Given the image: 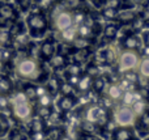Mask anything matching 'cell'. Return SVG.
<instances>
[{"label":"cell","mask_w":149,"mask_h":140,"mask_svg":"<svg viewBox=\"0 0 149 140\" xmlns=\"http://www.w3.org/2000/svg\"><path fill=\"white\" fill-rule=\"evenodd\" d=\"M13 71L18 79L34 84H45V81L50 76L42 60L29 55H22L18 58L15 63Z\"/></svg>","instance_id":"1"},{"label":"cell","mask_w":149,"mask_h":140,"mask_svg":"<svg viewBox=\"0 0 149 140\" xmlns=\"http://www.w3.org/2000/svg\"><path fill=\"white\" fill-rule=\"evenodd\" d=\"M79 115L81 120L89 122L92 125L97 126L100 128L98 132H105L107 126L110 125L111 119H113V114L109 109L102 106L101 104H95V102H90L86 104L80 109Z\"/></svg>","instance_id":"2"},{"label":"cell","mask_w":149,"mask_h":140,"mask_svg":"<svg viewBox=\"0 0 149 140\" xmlns=\"http://www.w3.org/2000/svg\"><path fill=\"white\" fill-rule=\"evenodd\" d=\"M9 111L18 123H28L34 117V104H31L21 89L9 94Z\"/></svg>","instance_id":"3"},{"label":"cell","mask_w":149,"mask_h":140,"mask_svg":"<svg viewBox=\"0 0 149 140\" xmlns=\"http://www.w3.org/2000/svg\"><path fill=\"white\" fill-rule=\"evenodd\" d=\"M25 26L29 36L33 38H42L46 36L50 29V21L45 12L42 10H31L25 20Z\"/></svg>","instance_id":"4"},{"label":"cell","mask_w":149,"mask_h":140,"mask_svg":"<svg viewBox=\"0 0 149 140\" xmlns=\"http://www.w3.org/2000/svg\"><path fill=\"white\" fill-rule=\"evenodd\" d=\"M139 60H140L139 51L123 50L118 55V59H116V71H118V73H124L127 71H136Z\"/></svg>","instance_id":"5"},{"label":"cell","mask_w":149,"mask_h":140,"mask_svg":"<svg viewBox=\"0 0 149 140\" xmlns=\"http://www.w3.org/2000/svg\"><path fill=\"white\" fill-rule=\"evenodd\" d=\"M137 117L130 106H118L113 113V120L115 122L116 126H122V127H134L135 122H136Z\"/></svg>","instance_id":"6"},{"label":"cell","mask_w":149,"mask_h":140,"mask_svg":"<svg viewBox=\"0 0 149 140\" xmlns=\"http://www.w3.org/2000/svg\"><path fill=\"white\" fill-rule=\"evenodd\" d=\"M51 24L56 31H63V30H67V29L72 28V26H74L72 10L67 9V8L56 10V12L52 15Z\"/></svg>","instance_id":"7"},{"label":"cell","mask_w":149,"mask_h":140,"mask_svg":"<svg viewBox=\"0 0 149 140\" xmlns=\"http://www.w3.org/2000/svg\"><path fill=\"white\" fill-rule=\"evenodd\" d=\"M18 20V10L15 5L0 0V29H8Z\"/></svg>","instance_id":"8"},{"label":"cell","mask_w":149,"mask_h":140,"mask_svg":"<svg viewBox=\"0 0 149 140\" xmlns=\"http://www.w3.org/2000/svg\"><path fill=\"white\" fill-rule=\"evenodd\" d=\"M110 140H137L136 131L134 127H122L116 126L111 130Z\"/></svg>","instance_id":"9"},{"label":"cell","mask_w":149,"mask_h":140,"mask_svg":"<svg viewBox=\"0 0 149 140\" xmlns=\"http://www.w3.org/2000/svg\"><path fill=\"white\" fill-rule=\"evenodd\" d=\"M56 52V43L52 38H46L39 46L38 56L42 62H49Z\"/></svg>","instance_id":"10"},{"label":"cell","mask_w":149,"mask_h":140,"mask_svg":"<svg viewBox=\"0 0 149 140\" xmlns=\"http://www.w3.org/2000/svg\"><path fill=\"white\" fill-rule=\"evenodd\" d=\"M123 92L124 91L120 88V85L118 83H109L102 96H105L107 100H110L113 104H119Z\"/></svg>","instance_id":"11"},{"label":"cell","mask_w":149,"mask_h":140,"mask_svg":"<svg viewBox=\"0 0 149 140\" xmlns=\"http://www.w3.org/2000/svg\"><path fill=\"white\" fill-rule=\"evenodd\" d=\"M49 65L54 72H58V71H63L65 68V65L70 63V55L63 54V52H55V55L49 60Z\"/></svg>","instance_id":"12"},{"label":"cell","mask_w":149,"mask_h":140,"mask_svg":"<svg viewBox=\"0 0 149 140\" xmlns=\"http://www.w3.org/2000/svg\"><path fill=\"white\" fill-rule=\"evenodd\" d=\"M77 104H79L77 96H60L59 101H58V107H59L60 113L67 114V113L72 111L77 106Z\"/></svg>","instance_id":"13"},{"label":"cell","mask_w":149,"mask_h":140,"mask_svg":"<svg viewBox=\"0 0 149 140\" xmlns=\"http://www.w3.org/2000/svg\"><path fill=\"white\" fill-rule=\"evenodd\" d=\"M92 83L93 79L90 76H88L86 73L82 72V75L79 77V81L74 85V91H76V96H85L88 94L90 91H92Z\"/></svg>","instance_id":"14"},{"label":"cell","mask_w":149,"mask_h":140,"mask_svg":"<svg viewBox=\"0 0 149 140\" xmlns=\"http://www.w3.org/2000/svg\"><path fill=\"white\" fill-rule=\"evenodd\" d=\"M135 131L139 132L140 136H147L149 135V109L145 110V113L143 115H140L136 119L134 125Z\"/></svg>","instance_id":"15"},{"label":"cell","mask_w":149,"mask_h":140,"mask_svg":"<svg viewBox=\"0 0 149 140\" xmlns=\"http://www.w3.org/2000/svg\"><path fill=\"white\" fill-rule=\"evenodd\" d=\"M137 17V13L135 10H132L131 8L128 9H119L118 13L115 16V21L118 22V25H128L135 21V18Z\"/></svg>","instance_id":"16"},{"label":"cell","mask_w":149,"mask_h":140,"mask_svg":"<svg viewBox=\"0 0 149 140\" xmlns=\"http://www.w3.org/2000/svg\"><path fill=\"white\" fill-rule=\"evenodd\" d=\"M47 122L42 118L34 115L28 122V134H37V132H46L47 130Z\"/></svg>","instance_id":"17"},{"label":"cell","mask_w":149,"mask_h":140,"mask_svg":"<svg viewBox=\"0 0 149 140\" xmlns=\"http://www.w3.org/2000/svg\"><path fill=\"white\" fill-rule=\"evenodd\" d=\"M143 45V39L140 38L137 34H128L127 37H124L123 39V47L124 50H132V51H139L140 47Z\"/></svg>","instance_id":"18"},{"label":"cell","mask_w":149,"mask_h":140,"mask_svg":"<svg viewBox=\"0 0 149 140\" xmlns=\"http://www.w3.org/2000/svg\"><path fill=\"white\" fill-rule=\"evenodd\" d=\"M60 83H62V79H60L56 73H52V75H50L49 77H47V80L45 81V86H46L47 92L55 97L59 93Z\"/></svg>","instance_id":"19"},{"label":"cell","mask_w":149,"mask_h":140,"mask_svg":"<svg viewBox=\"0 0 149 140\" xmlns=\"http://www.w3.org/2000/svg\"><path fill=\"white\" fill-rule=\"evenodd\" d=\"M21 91L25 94V97L31 102V104H36L37 98V84L34 83H29V81H25V83L21 85Z\"/></svg>","instance_id":"20"},{"label":"cell","mask_w":149,"mask_h":140,"mask_svg":"<svg viewBox=\"0 0 149 140\" xmlns=\"http://www.w3.org/2000/svg\"><path fill=\"white\" fill-rule=\"evenodd\" d=\"M110 83V81L107 80V77L103 75H100L97 76V77L93 79V83H92V91L94 92L95 94H98V96H102L103 92H105L106 86H107V84Z\"/></svg>","instance_id":"21"},{"label":"cell","mask_w":149,"mask_h":140,"mask_svg":"<svg viewBox=\"0 0 149 140\" xmlns=\"http://www.w3.org/2000/svg\"><path fill=\"white\" fill-rule=\"evenodd\" d=\"M139 98H141V96H140V93H139L137 89H128V91H124L123 94H122L120 104L123 105V106L131 107V105Z\"/></svg>","instance_id":"22"},{"label":"cell","mask_w":149,"mask_h":140,"mask_svg":"<svg viewBox=\"0 0 149 140\" xmlns=\"http://www.w3.org/2000/svg\"><path fill=\"white\" fill-rule=\"evenodd\" d=\"M90 55H92V51L89 49H82V50H73L71 52V58L72 60L71 62L79 63V64H84V63H88Z\"/></svg>","instance_id":"23"},{"label":"cell","mask_w":149,"mask_h":140,"mask_svg":"<svg viewBox=\"0 0 149 140\" xmlns=\"http://www.w3.org/2000/svg\"><path fill=\"white\" fill-rule=\"evenodd\" d=\"M136 72L139 75L140 80H145L149 81V56H143L140 58L139 64H137Z\"/></svg>","instance_id":"24"},{"label":"cell","mask_w":149,"mask_h":140,"mask_svg":"<svg viewBox=\"0 0 149 140\" xmlns=\"http://www.w3.org/2000/svg\"><path fill=\"white\" fill-rule=\"evenodd\" d=\"M67 135V131L62 126H50L46 130V139L49 140H60Z\"/></svg>","instance_id":"25"},{"label":"cell","mask_w":149,"mask_h":140,"mask_svg":"<svg viewBox=\"0 0 149 140\" xmlns=\"http://www.w3.org/2000/svg\"><path fill=\"white\" fill-rule=\"evenodd\" d=\"M13 91H15V85H13L12 79L8 75L0 73V93L5 94V96H9Z\"/></svg>","instance_id":"26"},{"label":"cell","mask_w":149,"mask_h":140,"mask_svg":"<svg viewBox=\"0 0 149 140\" xmlns=\"http://www.w3.org/2000/svg\"><path fill=\"white\" fill-rule=\"evenodd\" d=\"M76 31H77V37L89 39V41H93V39L95 38V36H97V33L94 31V29L89 28V26L85 25V24H80V25H77Z\"/></svg>","instance_id":"27"},{"label":"cell","mask_w":149,"mask_h":140,"mask_svg":"<svg viewBox=\"0 0 149 140\" xmlns=\"http://www.w3.org/2000/svg\"><path fill=\"white\" fill-rule=\"evenodd\" d=\"M102 54V59H103V63L107 65H113L116 63V59H118V54H116L115 49L113 46H107L105 50L101 51Z\"/></svg>","instance_id":"28"},{"label":"cell","mask_w":149,"mask_h":140,"mask_svg":"<svg viewBox=\"0 0 149 140\" xmlns=\"http://www.w3.org/2000/svg\"><path fill=\"white\" fill-rule=\"evenodd\" d=\"M131 109H132V111L135 113V115H136V117L139 118L140 115L144 114L145 110L149 109V101L141 97V98L136 100V101H135L134 104L131 105Z\"/></svg>","instance_id":"29"},{"label":"cell","mask_w":149,"mask_h":140,"mask_svg":"<svg viewBox=\"0 0 149 140\" xmlns=\"http://www.w3.org/2000/svg\"><path fill=\"white\" fill-rule=\"evenodd\" d=\"M59 38L63 43L65 45H71L74 39L77 38V31H76V26H72V28L67 29V30L59 31Z\"/></svg>","instance_id":"30"},{"label":"cell","mask_w":149,"mask_h":140,"mask_svg":"<svg viewBox=\"0 0 149 140\" xmlns=\"http://www.w3.org/2000/svg\"><path fill=\"white\" fill-rule=\"evenodd\" d=\"M63 72H64V76H81L84 70H82L81 64H79V63L70 62L63 70Z\"/></svg>","instance_id":"31"},{"label":"cell","mask_w":149,"mask_h":140,"mask_svg":"<svg viewBox=\"0 0 149 140\" xmlns=\"http://www.w3.org/2000/svg\"><path fill=\"white\" fill-rule=\"evenodd\" d=\"M34 106H39V107H54V96L50 94L49 92L42 96H39L37 98Z\"/></svg>","instance_id":"32"},{"label":"cell","mask_w":149,"mask_h":140,"mask_svg":"<svg viewBox=\"0 0 149 140\" xmlns=\"http://www.w3.org/2000/svg\"><path fill=\"white\" fill-rule=\"evenodd\" d=\"M118 31H119V26L118 24H107L103 29V37H105L107 41H114L118 36Z\"/></svg>","instance_id":"33"},{"label":"cell","mask_w":149,"mask_h":140,"mask_svg":"<svg viewBox=\"0 0 149 140\" xmlns=\"http://www.w3.org/2000/svg\"><path fill=\"white\" fill-rule=\"evenodd\" d=\"M84 73H86V75L90 76L92 79H94V77H97V76L101 75V68L98 64H95L94 62L90 60V62L86 63V67H85V70H84Z\"/></svg>","instance_id":"34"},{"label":"cell","mask_w":149,"mask_h":140,"mask_svg":"<svg viewBox=\"0 0 149 140\" xmlns=\"http://www.w3.org/2000/svg\"><path fill=\"white\" fill-rule=\"evenodd\" d=\"M8 135V140H29L28 134L24 132L21 128H10Z\"/></svg>","instance_id":"35"},{"label":"cell","mask_w":149,"mask_h":140,"mask_svg":"<svg viewBox=\"0 0 149 140\" xmlns=\"http://www.w3.org/2000/svg\"><path fill=\"white\" fill-rule=\"evenodd\" d=\"M10 130V122L4 113H0V139L5 136Z\"/></svg>","instance_id":"36"},{"label":"cell","mask_w":149,"mask_h":140,"mask_svg":"<svg viewBox=\"0 0 149 140\" xmlns=\"http://www.w3.org/2000/svg\"><path fill=\"white\" fill-rule=\"evenodd\" d=\"M59 94L60 96H76V91H74V86L68 84L67 81L62 80L60 83V88H59Z\"/></svg>","instance_id":"37"},{"label":"cell","mask_w":149,"mask_h":140,"mask_svg":"<svg viewBox=\"0 0 149 140\" xmlns=\"http://www.w3.org/2000/svg\"><path fill=\"white\" fill-rule=\"evenodd\" d=\"M72 13H73V22H74V26L80 25V24H84L85 17H86V15H88L85 10H82V9H80V8H77V9L72 10Z\"/></svg>","instance_id":"38"},{"label":"cell","mask_w":149,"mask_h":140,"mask_svg":"<svg viewBox=\"0 0 149 140\" xmlns=\"http://www.w3.org/2000/svg\"><path fill=\"white\" fill-rule=\"evenodd\" d=\"M76 140H103L101 136L97 134H88V132H81L77 130V138Z\"/></svg>","instance_id":"39"},{"label":"cell","mask_w":149,"mask_h":140,"mask_svg":"<svg viewBox=\"0 0 149 140\" xmlns=\"http://www.w3.org/2000/svg\"><path fill=\"white\" fill-rule=\"evenodd\" d=\"M33 4H36V7L38 10H42V12H43V10L49 9V8L51 7L52 0H34Z\"/></svg>","instance_id":"40"},{"label":"cell","mask_w":149,"mask_h":140,"mask_svg":"<svg viewBox=\"0 0 149 140\" xmlns=\"http://www.w3.org/2000/svg\"><path fill=\"white\" fill-rule=\"evenodd\" d=\"M118 13V8H111V7H106L102 10V15L107 20H115V16Z\"/></svg>","instance_id":"41"},{"label":"cell","mask_w":149,"mask_h":140,"mask_svg":"<svg viewBox=\"0 0 149 140\" xmlns=\"http://www.w3.org/2000/svg\"><path fill=\"white\" fill-rule=\"evenodd\" d=\"M9 110V96L0 93V113H5Z\"/></svg>","instance_id":"42"},{"label":"cell","mask_w":149,"mask_h":140,"mask_svg":"<svg viewBox=\"0 0 149 140\" xmlns=\"http://www.w3.org/2000/svg\"><path fill=\"white\" fill-rule=\"evenodd\" d=\"M33 3H34V0H17V5L21 12L29 10L31 8V5H33Z\"/></svg>","instance_id":"43"},{"label":"cell","mask_w":149,"mask_h":140,"mask_svg":"<svg viewBox=\"0 0 149 140\" xmlns=\"http://www.w3.org/2000/svg\"><path fill=\"white\" fill-rule=\"evenodd\" d=\"M64 4H65L64 8H67V9H70V10H74L80 7L81 0H64Z\"/></svg>","instance_id":"44"},{"label":"cell","mask_w":149,"mask_h":140,"mask_svg":"<svg viewBox=\"0 0 149 140\" xmlns=\"http://www.w3.org/2000/svg\"><path fill=\"white\" fill-rule=\"evenodd\" d=\"M143 42H144L145 46H149V31L144 33V36H143Z\"/></svg>","instance_id":"45"},{"label":"cell","mask_w":149,"mask_h":140,"mask_svg":"<svg viewBox=\"0 0 149 140\" xmlns=\"http://www.w3.org/2000/svg\"><path fill=\"white\" fill-rule=\"evenodd\" d=\"M130 3L135 7V5H139V4H141V3H144V0H130Z\"/></svg>","instance_id":"46"},{"label":"cell","mask_w":149,"mask_h":140,"mask_svg":"<svg viewBox=\"0 0 149 140\" xmlns=\"http://www.w3.org/2000/svg\"><path fill=\"white\" fill-rule=\"evenodd\" d=\"M60 140H73L72 138H71V136L70 135H65V136H63V138L62 139H60Z\"/></svg>","instance_id":"47"},{"label":"cell","mask_w":149,"mask_h":140,"mask_svg":"<svg viewBox=\"0 0 149 140\" xmlns=\"http://www.w3.org/2000/svg\"><path fill=\"white\" fill-rule=\"evenodd\" d=\"M0 73H3V72H1V64H0Z\"/></svg>","instance_id":"48"},{"label":"cell","mask_w":149,"mask_h":140,"mask_svg":"<svg viewBox=\"0 0 149 140\" xmlns=\"http://www.w3.org/2000/svg\"><path fill=\"white\" fill-rule=\"evenodd\" d=\"M145 140H149V136H148V138H147V139H145Z\"/></svg>","instance_id":"49"},{"label":"cell","mask_w":149,"mask_h":140,"mask_svg":"<svg viewBox=\"0 0 149 140\" xmlns=\"http://www.w3.org/2000/svg\"><path fill=\"white\" fill-rule=\"evenodd\" d=\"M45 140H49V139H45Z\"/></svg>","instance_id":"50"}]
</instances>
